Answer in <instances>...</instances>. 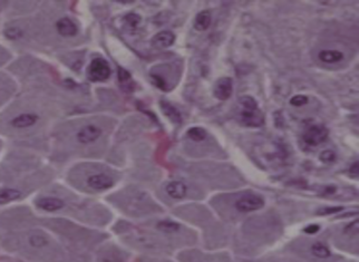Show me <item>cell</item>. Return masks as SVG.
Masks as SVG:
<instances>
[{
  "mask_svg": "<svg viewBox=\"0 0 359 262\" xmlns=\"http://www.w3.org/2000/svg\"><path fill=\"white\" fill-rule=\"evenodd\" d=\"M319 229H320V226H319L318 224H310V225L306 226L303 231L308 234H314V233H317L319 231Z\"/></svg>",
  "mask_w": 359,
  "mask_h": 262,
  "instance_id": "obj_27",
  "label": "cell"
},
{
  "mask_svg": "<svg viewBox=\"0 0 359 262\" xmlns=\"http://www.w3.org/2000/svg\"><path fill=\"white\" fill-rule=\"evenodd\" d=\"M264 200L255 194H247L235 202V208L240 212H252L262 209Z\"/></svg>",
  "mask_w": 359,
  "mask_h": 262,
  "instance_id": "obj_4",
  "label": "cell"
},
{
  "mask_svg": "<svg viewBox=\"0 0 359 262\" xmlns=\"http://www.w3.org/2000/svg\"><path fill=\"white\" fill-rule=\"evenodd\" d=\"M124 21H125V25L127 26L129 29H135L137 27V25H139L140 21H141V17L137 14L131 13V14L125 16Z\"/></svg>",
  "mask_w": 359,
  "mask_h": 262,
  "instance_id": "obj_21",
  "label": "cell"
},
{
  "mask_svg": "<svg viewBox=\"0 0 359 262\" xmlns=\"http://www.w3.org/2000/svg\"><path fill=\"white\" fill-rule=\"evenodd\" d=\"M21 192L17 189H11V187H5L0 190V204H6V203L13 202L21 199Z\"/></svg>",
  "mask_w": 359,
  "mask_h": 262,
  "instance_id": "obj_16",
  "label": "cell"
},
{
  "mask_svg": "<svg viewBox=\"0 0 359 262\" xmlns=\"http://www.w3.org/2000/svg\"><path fill=\"white\" fill-rule=\"evenodd\" d=\"M311 252H313L314 256L318 257V258H321V259H325V258H328L331 255L330 250L328 248H327L325 244H322V243H315V244H313V247H311Z\"/></svg>",
  "mask_w": 359,
  "mask_h": 262,
  "instance_id": "obj_18",
  "label": "cell"
},
{
  "mask_svg": "<svg viewBox=\"0 0 359 262\" xmlns=\"http://www.w3.org/2000/svg\"><path fill=\"white\" fill-rule=\"evenodd\" d=\"M187 186L183 182H179V181H174L171 182L169 184H168L167 186V192L169 195V197L175 199V200H180V199H183L185 195H187Z\"/></svg>",
  "mask_w": 359,
  "mask_h": 262,
  "instance_id": "obj_13",
  "label": "cell"
},
{
  "mask_svg": "<svg viewBox=\"0 0 359 262\" xmlns=\"http://www.w3.org/2000/svg\"><path fill=\"white\" fill-rule=\"evenodd\" d=\"M47 238L45 236H42V234H33V236L29 237V243L30 245H33V247L35 248H42L45 247V245L47 244Z\"/></svg>",
  "mask_w": 359,
  "mask_h": 262,
  "instance_id": "obj_19",
  "label": "cell"
},
{
  "mask_svg": "<svg viewBox=\"0 0 359 262\" xmlns=\"http://www.w3.org/2000/svg\"><path fill=\"white\" fill-rule=\"evenodd\" d=\"M36 204L39 209L47 211V212H54V211L62 209L64 206V202L57 198H42L39 199Z\"/></svg>",
  "mask_w": 359,
  "mask_h": 262,
  "instance_id": "obj_12",
  "label": "cell"
},
{
  "mask_svg": "<svg viewBox=\"0 0 359 262\" xmlns=\"http://www.w3.org/2000/svg\"><path fill=\"white\" fill-rule=\"evenodd\" d=\"M175 41V35L169 30H163L157 33L152 39V45L157 49L168 48Z\"/></svg>",
  "mask_w": 359,
  "mask_h": 262,
  "instance_id": "obj_8",
  "label": "cell"
},
{
  "mask_svg": "<svg viewBox=\"0 0 359 262\" xmlns=\"http://www.w3.org/2000/svg\"><path fill=\"white\" fill-rule=\"evenodd\" d=\"M349 172H350V173H352V174H354L355 177H357V175H358V162H356V163H354V164H353V166L350 167Z\"/></svg>",
  "mask_w": 359,
  "mask_h": 262,
  "instance_id": "obj_29",
  "label": "cell"
},
{
  "mask_svg": "<svg viewBox=\"0 0 359 262\" xmlns=\"http://www.w3.org/2000/svg\"><path fill=\"white\" fill-rule=\"evenodd\" d=\"M56 28L58 33L64 37H74L78 31L76 23L67 17L59 19L56 23Z\"/></svg>",
  "mask_w": 359,
  "mask_h": 262,
  "instance_id": "obj_9",
  "label": "cell"
},
{
  "mask_svg": "<svg viewBox=\"0 0 359 262\" xmlns=\"http://www.w3.org/2000/svg\"><path fill=\"white\" fill-rule=\"evenodd\" d=\"M154 83H155V85L157 86V87H160L161 89H164V91H167V81H165V80L163 77H161L159 75H151Z\"/></svg>",
  "mask_w": 359,
  "mask_h": 262,
  "instance_id": "obj_26",
  "label": "cell"
},
{
  "mask_svg": "<svg viewBox=\"0 0 359 262\" xmlns=\"http://www.w3.org/2000/svg\"><path fill=\"white\" fill-rule=\"evenodd\" d=\"M87 184L95 191H104L114 185V180L106 174H93L88 178Z\"/></svg>",
  "mask_w": 359,
  "mask_h": 262,
  "instance_id": "obj_7",
  "label": "cell"
},
{
  "mask_svg": "<svg viewBox=\"0 0 359 262\" xmlns=\"http://www.w3.org/2000/svg\"><path fill=\"white\" fill-rule=\"evenodd\" d=\"M344 209L341 208V206H333V208H323L321 210H319L317 214H319V216H327V214H334V213H337V212H340V211Z\"/></svg>",
  "mask_w": 359,
  "mask_h": 262,
  "instance_id": "obj_25",
  "label": "cell"
},
{
  "mask_svg": "<svg viewBox=\"0 0 359 262\" xmlns=\"http://www.w3.org/2000/svg\"><path fill=\"white\" fill-rule=\"evenodd\" d=\"M38 121V116L33 113H23L18 116H16L15 119L11 121V125L15 128H28L34 126Z\"/></svg>",
  "mask_w": 359,
  "mask_h": 262,
  "instance_id": "obj_10",
  "label": "cell"
},
{
  "mask_svg": "<svg viewBox=\"0 0 359 262\" xmlns=\"http://www.w3.org/2000/svg\"><path fill=\"white\" fill-rule=\"evenodd\" d=\"M157 228L164 232L172 233V232H176L177 230L180 229V224H177L173 221H162L159 224H157Z\"/></svg>",
  "mask_w": 359,
  "mask_h": 262,
  "instance_id": "obj_20",
  "label": "cell"
},
{
  "mask_svg": "<svg viewBox=\"0 0 359 262\" xmlns=\"http://www.w3.org/2000/svg\"><path fill=\"white\" fill-rule=\"evenodd\" d=\"M87 74L88 78L92 81H104L108 80L112 70H110L107 60H105L102 57H97L94 58L89 64Z\"/></svg>",
  "mask_w": 359,
  "mask_h": 262,
  "instance_id": "obj_2",
  "label": "cell"
},
{
  "mask_svg": "<svg viewBox=\"0 0 359 262\" xmlns=\"http://www.w3.org/2000/svg\"><path fill=\"white\" fill-rule=\"evenodd\" d=\"M239 120L248 127H260L264 123V116L258 107L256 101L251 96H242L239 99Z\"/></svg>",
  "mask_w": 359,
  "mask_h": 262,
  "instance_id": "obj_1",
  "label": "cell"
},
{
  "mask_svg": "<svg viewBox=\"0 0 359 262\" xmlns=\"http://www.w3.org/2000/svg\"><path fill=\"white\" fill-rule=\"evenodd\" d=\"M211 13L209 10H203L196 15L194 20V28L199 31L207 30L211 25Z\"/></svg>",
  "mask_w": 359,
  "mask_h": 262,
  "instance_id": "obj_14",
  "label": "cell"
},
{
  "mask_svg": "<svg viewBox=\"0 0 359 262\" xmlns=\"http://www.w3.org/2000/svg\"><path fill=\"white\" fill-rule=\"evenodd\" d=\"M308 97L305 95H296L290 100V104L296 107H300L308 103Z\"/></svg>",
  "mask_w": 359,
  "mask_h": 262,
  "instance_id": "obj_23",
  "label": "cell"
},
{
  "mask_svg": "<svg viewBox=\"0 0 359 262\" xmlns=\"http://www.w3.org/2000/svg\"><path fill=\"white\" fill-rule=\"evenodd\" d=\"M5 36L11 40H16V39H19L22 36V30L16 28V27H10V28L5 30Z\"/></svg>",
  "mask_w": 359,
  "mask_h": 262,
  "instance_id": "obj_22",
  "label": "cell"
},
{
  "mask_svg": "<svg viewBox=\"0 0 359 262\" xmlns=\"http://www.w3.org/2000/svg\"><path fill=\"white\" fill-rule=\"evenodd\" d=\"M319 60L326 64H335L344 60V54L339 50H321L319 53Z\"/></svg>",
  "mask_w": 359,
  "mask_h": 262,
  "instance_id": "obj_15",
  "label": "cell"
},
{
  "mask_svg": "<svg viewBox=\"0 0 359 262\" xmlns=\"http://www.w3.org/2000/svg\"><path fill=\"white\" fill-rule=\"evenodd\" d=\"M320 160L323 163H333L335 160H336V154H335V152L333 151L326 150L321 152Z\"/></svg>",
  "mask_w": 359,
  "mask_h": 262,
  "instance_id": "obj_24",
  "label": "cell"
},
{
  "mask_svg": "<svg viewBox=\"0 0 359 262\" xmlns=\"http://www.w3.org/2000/svg\"><path fill=\"white\" fill-rule=\"evenodd\" d=\"M187 136L190 140L194 141V142H201V141H203L207 138V132L202 127H191L187 132Z\"/></svg>",
  "mask_w": 359,
  "mask_h": 262,
  "instance_id": "obj_17",
  "label": "cell"
},
{
  "mask_svg": "<svg viewBox=\"0 0 359 262\" xmlns=\"http://www.w3.org/2000/svg\"><path fill=\"white\" fill-rule=\"evenodd\" d=\"M118 78H120L121 81H126L131 78V75H129V74L126 72L125 69L120 68V72H118Z\"/></svg>",
  "mask_w": 359,
  "mask_h": 262,
  "instance_id": "obj_28",
  "label": "cell"
},
{
  "mask_svg": "<svg viewBox=\"0 0 359 262\" xmlns=\"http://www.w3.org/2000/svg\"><path fill=\"white\" fill-rule=\"evenodd\" d=\"M328 128L323 125H313L302 134V141L307 146L316 147L320 145L328 138Z\"/></svg>",
  "mask_w": 359,
  "mask_h": 262,
  "instance_id": "obj_3",
  "label": "cell"
},
{
  "mask_svg": "<svg viewBox=\"0 0 359 262\" xmlns=\"http://www.w3.org/2000/svg\"><path fill=\"white\" fill-rule=\"evenodd\" d=\"M102 135V128L96 125H86L77 133V141L81 144H89L97 141Z\"/></svg>",
  "mask_w": 359,
  "mask_h": 262,
  "instance_id": "obj_6",
  "label": "cell"
},
{
  "mask_svg": "<svg viewBox=\"0 0 359 262\" xmlns=\"http://www.w3.org/2000/svg\"><path fill=\"white\" fill-rule=\"evenodd\" d=\"M160 106L164 114L167 115L168 119H169V121H171L172 123L177 124V125L182 123V115H181L180 111L174 106V105H172L171 103H169V101H161Z\"/></svg>",
  "mask_w": 359,
  "mask_h": 262,
  "instance_id": "obj_11",
  "label": "cell"
},
{
  "mask_svg": "<svg viewBox=\"0 0 359 262\" xmlns=\"http://www.w3.org/2000/svg\"><path fill=\"white\" fill-rule=\"evenodd\" d=\"M233 91V81L230 77H222L215 81L213 93L219 101H227L230 99Z\"/></svg>",
  "mask_w": 359,
  "mask_h": 262,
  "instance_id": "obj_5",
  "label": "cell"
}]
</instances>
